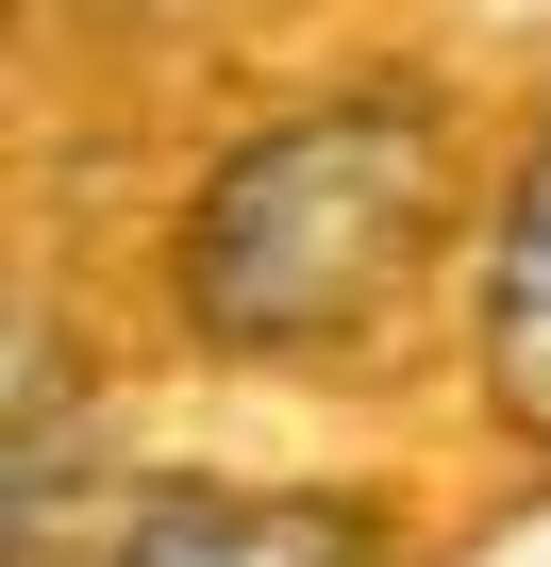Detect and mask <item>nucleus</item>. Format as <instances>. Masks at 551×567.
Segmentation results:
<instances>
[{"instance_id": "obj_3", "label": "nucleus", "mask_w": 551, "mask_h": 567, "mask_svg": "<svg viewBox=\"0 0 551 567\" xmlns=\"http://www.w3.org/2000/svg\"><path fill=\"white\" fill-rule=\"evenodd\" d=\"M101 567H385V550H368V517H318V501H167Z\"/></svg>"}, {"instance_id": "obj_1", "label": "nucleus", "mask_w": 551, "mask_h": 567, "mask_svg": "<svg viewBox=\"0 0 551 567\" xmlns=\"http://www.w3.org/2000/svg\"><path fill=\"white\" fill-rule=\"evenodd\" d=\"M435 250V101H318V117H251L184 234H167V301L234 368H302L351 351Z\"/></svg>"}, {"instance_id": "obj_2", "label": "nucleus", "mask_w": 551, "mask_h": 567, "mask_svg": "<svg viewBox=\"0 0 551 567\" xmlns=\"http://www.w3.org/2000/svg\"><path fill=\"white\" fill-rule=\"evenodd\" d=\"M468 351H484V417L551 451V134L518 151L501 217H484V284H468Z\"/></svg>"}]
</instances>
